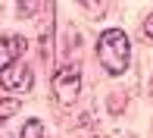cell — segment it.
I'll list each match as a JSON object with an SVG mask.
<instances>
[{
    "mask_svg": "<svg viewBox=\"0 0 153 138\" xmlns=\"http://www.w3.org/2000/svg\"><path fill=\"white\" fill-rule=\"evenodd\" d=\"M97 57H100L103 69L109 75H122L128 69V57H131V41L122 28H106L97 41Z\"/></svg>",
    "mask_w": 153,
    "mask_h": 138,
    "instance_id": "6da1fadb",
    "label": "cell"
},
{
    "mask_svg": "<svg viewBox=\"0 0 153 138\" xmlns=\"http://www.w3.org/2000/svg\"><path fill=\"white\" fill-rule=\"evenodd\" d=\"M53 94L59 104H75V98L81 94V69L78 66H62L53 72Z\"/></svg>",
    "mask_w": 153,
    "mask_h": 138,
    "instance_id": "7a4b0ae2",
    "label": "cell"
},
{
    "mask_svg": "<svg viewBox=\"0 0 153 138\" xmlns=\"http://www.w3.org/2000/svg\"><path fill=\"white\" fill-rule=\"evenodd\" d=\"M31 82H34L31 69H28V66H22V63H13V66L3 72V88H6L10 94H22V91H28Z\"/></svg>",
    "mask_w": 153,
    "mask_h": 138,
    "instance_id": "3957f363",
    "label": "cell"
},
{
    "mask_svg": "<svg viewBox=\"0 0 153 138\" xmlns=\"http://www.w3.org/2000/svg\"><path fill=\"white\" fill-rule=\"evenodd\" d=\"M22 53H25V38L22 34H6V38H0V72L10 69Z\"/></svg>",
    "mask_w": 153,
    "mask_h": 138,
    "instance_id": "277c9868",
    "label": "cell"
},
{
    "mask_svg": "<svg viewBox=\"0 0 153 138\" xmlns=\"http://www.w3.org/2000/svg\"><path fill=\"white\" fill-rule=\"evenodd\" d=\"M19 138H50V132L44 129V122L41 119H28L22 126V132H19Z\"/></svg>",
    "mask_w": 153,
    "mask_h": 138,
    "instance_id": "5b68a950",
    "label": "cell"
},
{
    "mask_svg": "<svg viewBox=\"0 0 153 138\" xmlns=\"http://www.w3.org/2000/svg\"><path fill=\"white\" fill-rule=\"evenodd\" d=\"M41 6H44V0H19V13L22 16H34Z\"/></svg>",
    "mask_w": 153,
    "mask_h": 138,
    "instance_id": "8992f818",
    "label": "cell"
},
{
    "mask_svg": "<svg viewBox=\"0 0 153 138\" xmlns=\"http://www.w3.org/2000/svg\"><path fill=\"white\" fill-rule=\"evenodd\" d=\"M16 110H19V100H0V122H3V119H10Z\"/></svg>",
    "mask_w": 153,
    "mask_h": 138,
    "instance_id": "52a82bcc",
    "label": "cell"
},
{
    "mask_svg": "<svg viewBox=\"0 0 153 138\" xmlns=\"http://www.w3.org/2000/svg\"><path fill=\"white\" fill-rule=\"evenodd\" d=\"M144 34H147V38H153V13L144 19Z\"/></svg>",
    "mask_w": 153,
    "mask_h": 138,
    "instance_id": "ba28073f",
    "label": "cell"
},
{
    "mask_svg": "<svg viewBox=\"0 0 153 138\" xmlns=\"http://www.w3.org/2000/svg\"><path fill=\"white\" fill-rule=\"evenodd\" d=\"M78 3H85V6H91V10H97V6H100V0H78Z\"/></svg>",
    "mask_w": 153,
    "mask_h": 138,
    "instance_id": "9c48e42d",
    "label": "cell"
}]
</instances>
